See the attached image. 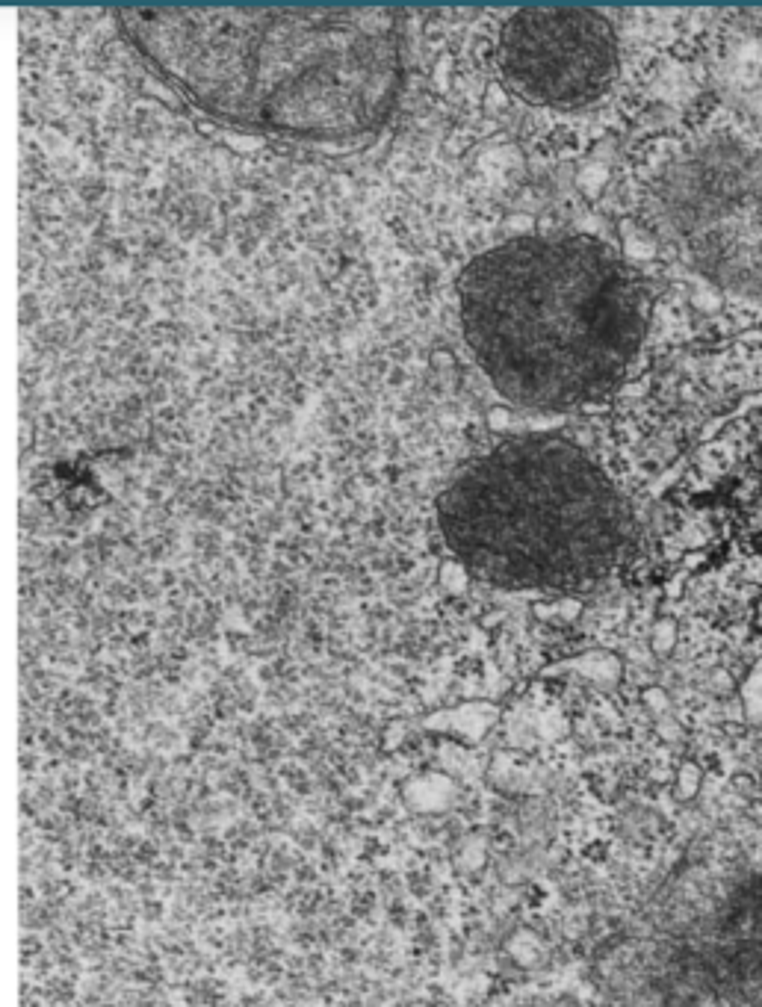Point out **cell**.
<instances>
[{"label": "cell", "instance_id": "2", "mask_svg": "<svg viewBox=\"0 0 762 1007\" xmlns=\"http://www.w3.org/2000/svg\"><path fill=\"white\" fill-rule=\"evenodd\" d=\"M458 314L500 396L568 411L615 390L641 349L650 302L612 246L556 234L473 257L458 281Z\"/></svg>", "mask_w": 762, "mask_h": 1007}, {"label": "cell", "instance_id": "4", "mask_svg": "<svg viewBox=\"0 0 762 1007\" xmlns=\"http://www.w3.org/2000/svg\"><path fill=\"white\" fill-rule=\"evenodd\" d=\"M656 228L706 281L762 302V142L718 125L671 142L650 184Z\"/></svg>", "mask_w": 762, "mask_h": 1007}, {"label": "cell", "instance_id": "5", "mask_svg": "<svg viewBox=\"0 0 762 1007\" xmlns=\"http://www.w3.org/2000/svg\"><path fill=\"white\" fill-rule=\"evenodd\" d=\"M500 68L529 104L588 107L615 83L618 39L591 9H520L503 27Z\"/></svg>", "mask_w": 762, "mask_h": 1007}, {"label": "cell", "instance_id": "1", "mask_svg": "<svg viewBox=\"0 0 762 1007\" xmlns=\"http://www.w3.org/2000/svg\"><path fill=\"white\" fill-rule=\"evenodd\" d=\"M139 60L198 113L293 142H358L405 86L399 9H119Z\"/></svg>", "mask_w": 762, "mask_h": 1007}, {"label": "cell", "instance_id": "3", "mask_svg": "<svg viewBox=\"0 0 762 1007\" xmlns=\"http://www.w3.org/2000/svg\"><path fill=\"white\" fill-rule=\"evenodd\" d=\"M449 553L500 588L579 591L633 547L630 503L591 455L565 438H514L473 458L444 491Z\"/></svg>", "mask_w": 762, "mask_h": 1007}]
</instances>
